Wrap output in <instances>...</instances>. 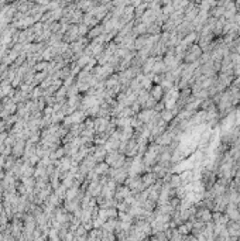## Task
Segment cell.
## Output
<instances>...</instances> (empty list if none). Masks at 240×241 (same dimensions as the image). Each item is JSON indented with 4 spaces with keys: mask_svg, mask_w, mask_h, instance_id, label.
I'll return each mask as SVG.
<instances>
[{
    "mask_svg": "<svg viewBox=\"0 0 240 241\" xmlns=\"http://www.w3.org/2000/svg\"><path fill=\"white\" fill-rule=\"evenodd\" d=\"M177 97H178V93L177 92H170V93L167 94V97H165V105L167 107H172L175 105V102H177Z\"/></svg>",
    "mask_w": 240,
    "mask_h": 241,
    "instance_id": "obj_1",
    "label": "cell"
},
{
    "mask_svg": "<svg viewBox=\"0 0 240 241\" xmlns=\"http://www.w3.org/2000/svg\"><path fill=\"white\" fill-rule=\"evenodd\" d=\"M171 116H172L171 113H164V114H162V119H164V120H171Z\"/></svg>",
    "mask_w": 240,
    "mask_h": 241,
    "instance_id": "obj_2",
    "label": "cell"
},
{
    "mask_svg": "<svg viewBox=\"0 0 240 241\" xmlns=\"http://www.w3.org/2000/svg\"><path fill=\"white\" fill-rule=\"evenodd\" d=\"M239 117H240V113H239ZM239 120H240V119H239Z\"/></svg>",
    "mask_w": 240,
    "mask_h": 241,
    "instance_id": "obj_3",
    "label": "cell"
}]
</instances>
